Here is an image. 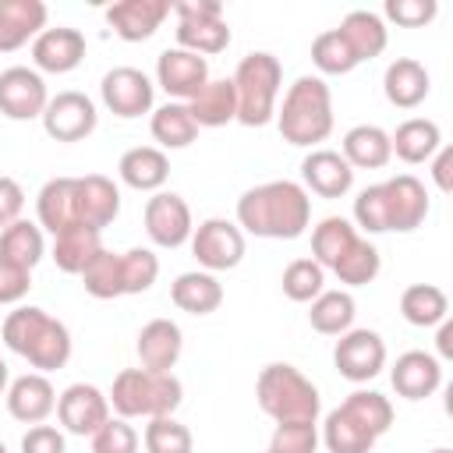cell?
Instances as JSON below:
<instances>
[{
	"label": "cell",
	"mask_w": 453,
	"mask_h": 453,
	"mask_svg": "<svg viewBox=\"0 0 453 453\" xmlns=\"http://www.w3.org/2000/svg\"><path fill=\"white\" fill-rule=\"evenodd\" d=\"M361 241V234H357V226L350 223V219H343V216H326V219H319L315 226H311V258L322 265V269H336L347 255H350V248Z\"/></svg>",
	"instance_id": "d6a6232c"
},
{
	"label": "cell",
	"mask_w": 453,
	"mask_h": 453,
	"mask_svg": "<svg viewBox=\"0 0 453 453\" xmlns=\"http://www.w3.org/2000/svg\"><path fill=\"white\" fill-rule=\"evenodd\" d=\"M117 173H120V180L127 188L156 195V191H163V184L170 177V159H166V152L159 145H134V149H127L120 156Z\"/></svg>",
	"instance_id": "4316f807"
},
{
	"label": "cell",
	"mask_w": 453,
	"mask_h": 453,
	"mask_svg": "<svg viewBox=\"0 0 453 453\" xmlns=\"http://www.w3.org/2000/svg\"><path fill=\"white\" fill-rule=\"evenodd\" d=\"M42 0H0V53H14L46 28Z\"/></svg>",
	"instance_id": "d4e9b609"
},
{
	"label": "cell",
	"mask_w": 453,
	"mask_h": 453,
	"mask_svg": "<svg viewBox=\"0 0 453 453\" xmlns=\"http://www.w3.org/2000/svg\"><path fill=\"white\" fill-rule=\"evenodd\" d=\"M188 113L195 117L198 127H223L237 120V92L230 78H209L198 96L188 99Z\"/></svg>",
	"instance_id": "1f68e13d"
},
{
	"label": "cell",
	"mask_w": 453,
	"mask_h": 453,
	"mask_svg": "<svg viewBox=\"0 0 453 453\" xmlns=\"http://www.w3.org/2000/svg\"><path fill=\"white\" fill-rule=\"evenodd\" d=\"M333 365L347 382H368L386 368V340L375 329H347L333 347Z\"/></svg>",
	"instance_id": "7c38bea8"
},
{
	"label": "cell",
	"mask_w": 453,
	"mask_h": 453,
	"mask_svg": "<svg viewBox=\"0 0 453 453\" xmlns=\"http://www.w3.org/2000/svg\"><path fill=\"white\" fill-rule=\"evenodd\" d=\"M4 400H7V414L14 421H21V425H42L57 411V389H53V382L42 372L18 375L7 386Z\"/></svg>",
	"instance_id": "d6986e66"
},
{
	"label": "cell",
	"mask_w": 453,
	"mask_h": 453,
	"mask_svg": "<svg viewBox=\"0 0 453 453\" xmlns=\"http://www.w3.org/2000/svg\"><path fill=\"white\" fill-rule=\"evenodd\" d=\"M35 219L46 234H64L78 223V198H74V177H50L35 195Z\"/></svg>",
	"instance_id": "cb8c5ba5"
},
{
	"label": "cell",
	"mask_w": 453,
	"mask_h": 453,
	"mask_svg": "<svg viewBox=\"0 0 453 453\" xmlns=\"http://www.w3.org/2000/svg\"><path fill=\"white\" fill-rule=\"evenodd\" d=\"M149 131L159 142V149H188L198 138V124L188 113V103H173V99L152 110Z\"/></svg>",
	"instance_id": "f35d334b"
},
{
	"label": "cell",
	"mask_w": 453,
	"mask_h": 453,
	"mask_svg": "<svg viewBox=\"0 0 453 453\" xmlns=\"http://www.w3.org/2000/svg\"><path fill=\"white\" fill-rule=\"evenodd\" d=\"M46 255V237H42V226L39 223H28V219H14L11 226L0 230V258L21 265V269H35Z\"/></svg>",
	"instance_id": "74e56055"
},
{
	"label": "cell",
	"mask_w": 453,
	"mask_h": 453,
	"mask_svg": "<svg viewBox=\"0 0 453 453\" xmlns=\"http://www.w3.org/2000/svg\"><path fill=\"white\" fill-rule=\"evenodd\" d=\"M276 127L283 134V142L297 145V149H319V142H326L333 134V92L326 85V78L319 74H301L287 92H283V106L276 110Z\"/></svg>",
	"instance_id": "277c9868"
},
{
	"label": "cell",
	"mask_w": 453,
	"mask_h": 453,
	"mask_svg": "<svg viewBox=\"0 0 453 453\" xmlns=\"http://www.w3.org/2000/svg\"><path fill=\"white\" fill-rule=\"evenodd\" d=\"M7 375H11V372H7V361L0 357V396H4V393H7V386H11V382H7Z\"/></svg>",
	"instance_id": "9f6ffc18"
},
{
	"label": "cell",
	"mask_w": 453,
	"mask_h": 453,
	"mask_svg": "<svg viewBox=\"0 0 453 453\" xmlns=\"http://www.w3.org/2000/svg\"><path fill=\"white\" fill-rule=\"evenodd\" d=\"M32 290V273L0 258V304H18Z\"/></svg>",
	"instance_id": "816d5d0a"
},
{
	"label": "cell",
	"mask_w": 453,
	"mask_h": 453,
	"mask_svg": "<svg viewBox=\"0 0 453 453\" xmlns=\"http://www.w3.org/2000/svg\"><path fill=\"white\" fill-rule=\"evenodd\" d=\"M0 333H4V343L42 375L64 368L74 350L71 329L39 304H18L14 311H7Z\"/></svg>",
	"instance_id": "3957f363"
},
{
	"label": "cell",
	"mask_w": 453,
	"mask_h": 453,
	"mask_svg": "<svg viewBox=\"0 0 453 453\" xmlns=\"http://www.w3.org/2000/svg\"><path fill=\"white\" fill-rule=\"evenodd\" d=\"M265 453H269V449H265Z\"/></svg>",
	"instance_id": "91938a15"
},
{
	"label": "cell",
	"mask_w": 453,
	"mask_h": 453,
	"mask_svg": "<svg viewBox=\"0 0 453 453\" xmlns=\"http://www.w3.org/2000/svg\"><path fill=\"white\" fill-rule=\"evenodd\" d=\"M170 301L188 315H212L223 304V283L216 280V273L191 269L170 283Z\"/></svg>",
	"instance_id": "4dcf8cb0"
},
{
	"label": "cell",
	"mask_w": 453,
	"mask_h": 453,
	"mask_svg": "<svg viewBox=\"0 0 453 453\" xmlns=\"http://www.w3.org/2000/svg\"><path fill=\"white\" fill-rule=\"evenodd\" d=\"M103 14H106V25L124 42H145L173 14V4L170 0H117Z\"/></svg>",
	"instance_id": "e0dca14e"
},
{
	"label": "cell",
	"mask_w": 453,
	"mask_h": 453,
	"mask_svg": "<svg viewBox=\"0 0 453 453\" xmlns=\"http://www.w3.org/2000/svg\"><path fill=\"white\" fill-rule=\"evenodd\" d=\"M85 35L71 25H57V28H42L32 39V64L42 74H67L85 60Z\"/></svg>",
	"instance_id": "ac0fdd59"
},
{
	"label": "cell",
	"mask_w": 453,
	"mask_h": 453,
	"mask_svg": "<svg viewBox=\"0 0 453 453\" xmlns=\"http://www.w3.org/2000/svg\"><path fill=\"white\" fill-rule=\"evenodd\" d=\"M39 120H42V131L53 142H81V138H88L96 131L99 113H96V103L85 92L67 88V92L50 96V103H46Z\"/></svg>",
	"instance_id": "8fae6325"
},
{
	"label": "cell",
	"mask_w": 453,
	"mask_h": 453,
	"mask_svg": "<svg viewBox=\"0 0 453 453\" xmlns=\"http://www.w3.org/2000/svg\"><path fill=\"white\" fill-rule=\"evenodd\" d=\"M234 92H237V124L244 127H262L276 117V99H280V85H283V64L265 53L255 50L248 57H241L237 71L230 74Z\"/></svg>",
	"instance_id": "52a82bcc"
},
{
	"label": "cell",
	"mask_w": 453,
	"mask_h": 453,
	"mask_svg": "<svg viewBox=\"0 0 453 453\" xmlns=\"http://www.w3.org/2000/svg\"><path fill=\"white\" fill-rule=\"evenodd\" d=\"M428 219V191L414 173L368 184L354 198V223L365 234H411Z\"/></svg>",
	"instance_id": "7a4b0ae2"
},
{
	"label": "cell",
	"mask_w": 453,
	"mask_h": 453,
	"mask_svg": "<svg viewBox=\"0 0 453 453\" xmlns=\"http://www.w3.org/2000/svg\"><path fill=\"white\" fill-rule=\"evenodd\" d=\"M99 96H103V106L113 113V117H124V120H134L142 113H152V103H156V85L145 71L138 67H113L103 74L99 81Z\"/></svg>",
	"instance_id": "30bf717a"
},
{
	"label": "cell",
	"mask_w": 453,
	"mask_h": 453,
	"mask_svg": "<svg viewBox=\"0 0 453 453\" xmlns=\"http://www.w3.org/2000/svg\"><path fill=\"white\" fill-rule=\"evenodd\" d=\"M340 156L350 163V170H382L393 159L389 131H382L379 124H354L343 134Z\"/></svg>",
	"instance_id": "f546056e"
},
{
	"label": "cell",
	"mask_w": 453,
	"mask_h": 453,
	"mask_svg": "<svg viewBox=\"0 0 453 453\" xmlns=\"http://www.w3.org/2000/svg\"><path fill=\"white\" fill-rule=\"evenodd\" d=\"M400 315L418 329H432L442 319H449V297L435 283H411L400 294Z\"/></svg>",
	"instance_id": "e575fe53"
},
{
	"label": "cell",
	"mask_w": 453,
	"mask_h": 453,
	"mask_svg": "<svg viewBox=\"0 0 453 453\" xmlns=\"http://www.w3.org/2000/svg\"><path fill=\"white\" fill-rule=\"evenodd\" d=\"M103 251V234L92 226H71L53 237V262L67 276H81V269Z\"/></svg>",
	"instance_id": "836d02e7"
},
{
	"label": "cell",
	"mask_w": 453,
	"mask_h": 453,
	"mask_svg": "<svg viewBox=\"0 0 453 453\" xmlns=\"http://www.w3.org/2000/svg\"><path fill=\"white\" fill-rule=\"evenodd\" d=\"M311 223V198L297 180H265L248 188L237 198V226L241 234L294 241Z\"/></svg>",
	"instance_id": "6da1fadb"
},
{
	"label": "cell",
	"mask_w": 453,
	"mask_h": 453,
	"mask_svg": "<svg viewBox=\"0 0 453 453\" xmlns=\"http://www.w3.org/2000/svg\"><path fill=\"white\" fill-rule=\"evenodd\" d=\"M110 407L117 418H166L180 407L184 386L173 372H145V368H124L117 372L110 393Z\"/></svg>",
	"instance_id": "5b68a950"
},
{
	"label": "cell",
	"mask_w": 453,
	"mask_h": 453,
	"mask_svg": "<svg viewBox=\"0 0 453 453\" xmlns=\"http://www.w3.org/2000/svg\"><path fill=\"white\" fill-rule=\"evenodd\" d=\"M311 64L322 74H350L357 67V57L350 53V46L343 42V35L336 28H326L311 39Z\"/></svg>",
	"instance_id": "ee69618b"
},
{
	"label": "cell",
	"mask_w": 453,
	"mask_h": 453,
	"mask_svg": "<svg viewBox=\"0 0 453 453\" xmlns=\"http://www.w3.org/2000/svg\"><path fill=\"white\" fill-rule=\"evenodd\" d=\"M177 14V46L198 57H212L223 53L230 46V25L223 18V4L219 0H177L173 4Z\"/></svg>",
	"instance_id": "ba28073f"
},
{
	"label": "cell",
	"mask_w": 453,
	"mask_h": 453,
	"mask_svg": "<svg viewBox=\"0 0 453 453\" xmlns=\"http://www.w3.org/2000/svg\"><path fill=\"white\" fill-rule=\"evenodd\" d=\"M142 446H145V453H191L195 439H191L188 425H180L173 414H166V418H149V425L142 432Z\"/></svg>",
	"instance_id": "7bdbcfd3"
},
{
	"label": "cell",
	"mask_w": 453,
	"mask_h": 453,
	"mask_svg": "<svg viewBox=\"0 0 453 453\" xmlns=\"http://www.w3.org/2000/svg\"><path fill=\"white\" fill-rule=\"evenodd\" d=\"M319 442H322L329 453H372V446H375L379 439H375L354 414H347L343 407H336V411L326 414Z\"/></svg>",
	"instance_id": "8d00e7d4"
},
{
	"label": "cell",
	"mask_w": 453,
	"mask_h": 453,
	"mask_svg": "<svg viewBox=\"0 0 453 453\" xmlns=\"http://www.w3.org/2000/svg\"><path fill=\"white\" fill-rule=\"evenodd\" d=\"M57 418L71 435H96L110 418V400L92 382H71L64 393H57Z\"/></svg>",
	"instance_id": "5bb4252c"
},
{
	"label": "cell",
	"mask_w": 453,
	"mask_h": 453,
	"mask_svg": "<svg viewBox=\"0 0 453 453\" xmlns=\"http://www.w3.org/2000/svg\"><path fill=\"white\" fill-rule=\"evenodd\" d=\"M74 198H78V223L99 234L120 216V188L103 173L74 177Z\"/></svg>",
	"instance_id": "7402d4cb"
},
{
	"label": "cell",
	"mask_w": 453,
	"mask_h": 453,
	"mask_svg": "<svg viewBox=\"0 0 453 453\" xmlns=\"http://www.w3.org/2000/svg\"><path fill=\"white\" fill-rule=\"evenodd\" d=\"M432 180L442 195L453 191V149L449 145H439V152L432 156Z\"/></svg>",
	"instance_id": "db71d44e"
},
{
	"label": "cell",
	"mask_w": 453,
	"mask_h": 453,
	"mask_svg": "<svg viewBox=\"0 0 453 453\" xmlns=\"http://www.w3.org/2000/svg\"><path fill=\"white\" fill-rule=\"evenodd\" d=\"M0 453H11V449H7V446H4V442H0Z\"/></svg>",
	"instance_id": "680465c9"
},
{
	"label": "cell",
	"mask_w": 453,
	"mask_h": 453,
	"mask_svg": "<svg viewBox=\"0 0 453 453\" xmlns=\"http://www.w3.org/2000/svg\"><path fill=\"white\" fill-rule=\"evenodd\" d=\"M336 32L343 35V42H347V46H350V53L357 57V64L375 60V57L386 50V42H389V28H386L382 14L365 11V7L347 11V14H343V21L336 25Z\"/></svg>",
	"instance_id": "83f0119b"
},
{
	"label": "cell",
	"mask_w": 453,
	"mask_h": 453,
	"mask_svg": "<svg viewBox=\"0 0 453 453\" xmlns=\"http://www.w3.org/2000/svg\"><path fill=\"white\" fill-rule=\"evenodd\" d=\"M195 219H191V205L177 195V191H156L145 202V234L152 244L159 248H180L191 241Z\"/></svg>",
	"instance_id": "4fadbf2b"
},
{
	"label": "cell",
	"mask_w": 453,
	"mask_h": 453,
	"mask_svg": "<svg viewBox=\"0 0 453 453\" xmlns=\"http://www.w3.org/2000/svg\"><path fill=\"white\" fill-rule=\"evenodd\" d=\"M340 407H343L347 414H354L375 439L386 435L389 425H393V403H389V396H382L379 389H354Z\"/></svg>",
	"instance_id": "60d3db41"
},
{
	"label": "cell",
	"mask_w": 453,
	"mask_h": 453,
	"mask_svg": "<svg viewBox=\"0 0 453 453\" xmlns=\"http://www.w3.org/2000/svg\"><path fill=\"white\" fill-rule=\"evenodd\" d=\"M435 347H439V357H453V322H449V319H442V322H439Z\"/></svg>",
	"instance_id": "11a10c76"
},
{
	"label": "cell",
	"mask_w": 453,
	"mask_h": 453,
	"mask_svg": "<svg viewBox=\"0 0 453 453\" xmlns=\"http://www.w3.org/2000/svg\"><path fill=\"white\" fill-rule=\"evenodd\" d=\"M25 209V191L14 177H0V230L11 226L14 219H21Z\"/></svg>",
	"instance_id": "f5cc1de1"
},
{
	"label": "cell",
	"mask_w": 453,
	"mask_h": 453,
	"mask_svg": "<svg viewBox=\"0 0 453 453\" xmlns=\"http://www.w3.org/2000/svg\"><path fill=\"white\" fill-rule=\"evenodd\" d=\"M428 453H453L449 446H435V449H428Z\"/></svg>",
	"instance_id": "6f0895ef"
},
{
	"label": "cell",
	"mask_w": 453,
	"mask_h": 453,
	"mask_svg": "<svg viewBox=\"0 0 453 453\" xmlns=\"http://www.w3.org/2000/svg\"><path fill=\"white\" fill-rule=\"evenodd\" d=\"M134 350L145 372H173L184 350V333L173 319H149L138 333Z\"/></svg>",
	"instance_id": "603a6c76"
},
{
	"label": "cell",
	"mask_w": 453,
	"mask_h": 453,
	"mask_svg": "<svg viewBox=\"0 0 453 453\" xmlns=\"http://www.w3.org/2000/svg\"><path fill=\"white\" fill-rule=\"evenodd\" d=\"M354 315L357 304L350 290H322L308 308V326L322 336H343L347 329H354Z\"/></svg>",
	"instance_id": "d590c367"
},
{
	"label": "cell",
	"mask_w": 453,
	"mask_h": 453,
	"mask_svg": "<svg viewBox=\"0 0 453 453\" xmlns=\"http://www.w3.org/2000/svg\"><path fill=\"white\" fill-rule=\"evenodd\" d=\"M92 453H138V432L127 418H106V425H99L96 435H88Z\"/></svg>",
	"instance_id": "c3c4849f"
},
{
	"label": "cell",
	"mask_w": 453,
	"mask_h": 453,
	"mask_svg": "<svg viewBox=\"0 0 453 453\" xmlns=\"http://www.w3.org/2000/svg\"><path fill=\"white\" fill-rule=\"evenodd\" d=\"M280 283H283V294L294 304H311L326 290V269L315 258H294L283 269V280Z\"/></svg>",
	"instance_id": "b9f144b4"
},
{
	"label": "cell",
	"mask_w": 453,
	"mask_h": 453,
	"mask_svg": "<svg viewBox=\"0 0 453 453\" xmlns=\"http://www.w3.org/2000/svg\"><path fill=\"white\" fill-rule=\"evenodd\" d=\"M120 276H124V294H145L152 290L159 276V258L152 248H127L120 255Z\"/></svg>",
	"instance_id": "bcb514c9"
},
{
	"label": "cell",
	"mask_w": 453,
	"mask_h": 453,
	"mask_svg": "<svg viewBox=\"0 0 453 453\" xmlns=\"http://www.w3.org/2000/svg\"><path fill=\"white\" fill-rule=\"evenodd\" d=\"M21 453H67V439L57 425H32L21 435Z\"/></svg>",
	"instance_id": "f907efd6"
},
{
	"label": "cell",
	"mask_w": 453,
	"mask_h": 453,
	"mask_svg": "<svg viewBox=\"0 0 453 453\" xmlns=\"http://www.w3.org/2000/svg\"><path fill=\"white\" fill-rule=\"evenodd\" d=\"M81 287L96 301H113L124 294V276H120V255L103 248L85 269H81Z\"/></svg>",
	"instance_id": "ab89813d"
},
{
	"label": "cell",
	"mask_w": 453,
	"mask_h": 453,
	"mask_svg": "<svg viewBox=\"0 0 453 453\" xmlns=\"http://www.w3.org/2000/svg\"><path fill=\"white\" fill-rule=\"evenodd\" d=\"M442 145V131L435 120L428 117H407L403 124H396V131L389 134V149L396 159L418 166V163H428Z\"/></svg>",
	"instance_id": "f1b7e54d"
},
{
	"label": "cell",
	"mask_w": 453,
	"mask_h": 453,
	"mask_svg": "<svg viewBox=\"0 0 453 453\" xmlns=\"http://www.w3.org/2000/svg\"><path fill=\"white\" fill-rule=\"evenodd\" d=\"M382 92H386V99H389L396 110H414V106H421V103L428 99L432 78H428V71H425L421 60H414V57H396V60L386 67V74H382Z\"/></svg>",
	"instance_id": "484cf974"
},
{
	"label": "cell",
	"mask_w": 453,
	"mask_h": 453,
	"mask_svg": "<svg viewBox=\"0 0 453 453\" xmlns=\"http://www.w3.org/2000/svg\"><path fill=\"white\" fill-rule=\"evenodd\" d=\"M319 449V425L315 421H283L273 428L269 453H315Z\"/></svg>",
	"instance_id": "7dc6e473"
},
{
	"label": "cell",
	"mask_w": 453,
	"mask_h": 453,
	"mask_svg": "<svg viewBox=\"0 0 453 453\" xmlns=\"http://www.w3.org/2000/svg\"><path fill=\"white\" fill-rule=\"evenodd\" d=\"M209 81V60L198 53H188L180 46L163 50L156 57V85L173 99V103H188L191 96H198V88Z\"/></svg>",
	"instance_id": "2e32d148"
},
{
	"label": "cell",
	"mask_w": 453,
	"mask_h": 453,
	"mask_svg": "<svg viewBox=\"0 0 453 453\" xmlns=\"http://www.w3.org/2000/svg\"><path fill=\"white\" fill-rule=\"evenodd\" d=\"M255 400H258L262 414H269L276 425H283V421H319V411H322V396H319L315 382L287 361H273L258 372Z\"/></svg>",
	"instance_id": "8992f818"
},
{
	"label": "cell",
	"mask_w": 453,
	"mask_h": 453,
	"mask_svg": "<svg viewBox=\"0 0 453 453\" xmlns=\"http://www.w3.org/2000/svg\"><path fill=\"white\" fill-rule=\"evenodd\" d=\"M389 382L403 400H428L442 386V361L428 350H403L389 368Z\"/></svg>",
	"instance_id": "44dd1931"
},
{
	"label": "cell",
	"mask_w": 453,
	"mask_h": 453,
	"mask_svg": "<svg viewBox=\"0 0 453 453\" xmlns=\"http://www.w3.org/2000/svg\"><path fill=\"white\" fill-rule=\"evenodd\" d=\"M382 14L389 21H396L400 28H425L428 21H435L439 14V4L435 0H386ZM382 18V21H386Z\"/></svg>",
	"instance_id": "681fc988"
},
{
	"label": "cell",
	"mask_w": 453,
	"mask_h": 453,
	"mask_svg": "<svg viewBox=\"0 0 453 453\" xmlns=\"http://www.w3.org/2000/svg\"><path fill=\"white\" fill-rule=\"evenodd\" d=\"M379 269H382L379 248H375L368 237H361V241L350 248V255L333 269V276H336L340 283H347V287H365V283H372V280L379 276Z\"/></svg>",
	"instance_id": "f6af8a7d"
},
{
	"label": "cell",
	"mask_w": 453,
	"mask_h": 453,
	"mask_svg": "<svg viewBox=\"0 0 453 453\" xmlns=\"http://www.w3.org/2000/svg\"><path fill=\"white\" fill-rule=\"evenodd\" d=\"M191 255L198 258V265L205 273H226V269H237L241 258H244V234L234 219H223V216H209L202 219L195 230H191Z\"/></svg>",
	"instance_id": "9c48e42d"
},
{
	"label": "cell",
	"mask_w": 453,
	"mask_h": 453,
	"mask_svg": "<svg viewBox=\"0 0 453 453\" xmlns=\"http://www.w3.org/2000/svg\"><path fill=\"white\" fill-rule=\"evenodd\" d=\"M46 103H50V92H46V81L35 67L14 64V67L0 71V113L4 117L35 120V117H42Z\"/></svg>",
	"instance_id": "9a60e30c"
},
{
	"label": "cell",
	"mask_w": 453,
	"mask_h": 453,
	"mask_svg": "<svg viewBox=\"0 0 453 453\" xmlns=\"http://www.w3.org/2000/svg\"><path fill=\"white\" fill-rule=\"evenodd\" d=\"M301 188L319 198H343L354 188V170L336 149H311L301 159Z\"/></svg>",
	"instance_id": "ffe728a7"
}]
</instances>
